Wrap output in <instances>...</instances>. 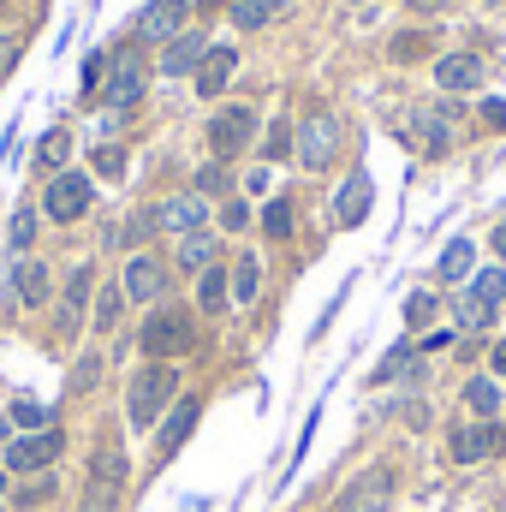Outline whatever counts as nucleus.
<instances>
[{
	"mask_svg": "<svg viewBox=\"0 0 506 512\" xmlns=\"http://www.w3.org/2000/svg\"><path fill=\"white\" fill-rule=\"evenodd\" d=\"M90 203H96V185H90V173H78V167H66V173H54L48 179V197H42V209H48V221H78V215H90Z\"/></svg>",
	"mask_w": 506,
	"mask_h": 512,
	"instance_id": "f03ea898",
	"label": "nucleus"
},
{
	"mask_svg": "<svg viewBox=\"0 0 506 512\" xmlns=\"http://www.w3.org/2000/svg\"><path fill=\"white\" fill-rule=\"evenodd\" d=\"M280 6H292V0H280Z\"/></svg>",
	"mask_w": 506,
	"mask_h": 512,
	"instance_id": "6e6d98bb",
	"label": "nucleus"
},
{
	"mask_svg": "<svg viewBox=\"0 0 506 512\" xmlns=\"http://www.w3.org/2000/svg\"><path fill=\"white\" fill-rule=\"evenodd\" d=\"M405 364H411V340H399V346H393V352L381 358V364H376V376H370V382H376V387L399 382V376H405Z\"/></svg>",
	"mask_w": 506,
	"mask_h": 512,
	"instance_id": "cd10ccee",
	"label": "nucleus"
},
{
	"mask_svg": "<svg viewBox=\"0 0 506 512\" xmlns=\"http://www.w3.org/2000/svg\"><path fill=\"white\" fill-rule=\"evenodd\" d=\"M483 120L489 126H506V102H483Z\"/></svg>",
	"mask_w": 506,
	"mask_h": 512,
	"instance_id": "a18cd8bd",
	"label": "nucleus"
},
{
	"mask_svg": "<svg viewBox=\"0 0 506 512\" xmlns=\"http://www.w3.org/2000/svg\"><path fill=\"white\" fill-rule=\"evenodd\" d=\"M30 239H36V215H30V209H18V215H12V233H6V245H12V251H30Z\"/></svg>",
	"mask_w": 506,
	"mask_h": 512,
	"instance_id": "e433bc0d",
	"label": "nucleus"
},
{
	"mask_svg": "<svg viewBox=\"0 0 506 512\" xmlns=\"http://www.w3.org/2000/svg\"><path fill=\"white\" fill-rule=\"evenodd\" d=\"M471 239H453V245H447V251H441V274H447V280H465V274H471Z\"/></svg>",
	"mask_w": 506,
	"mask_h": 512,
	"instance_id": "c756f323",
	"label": "nucleus"
},
{
	"mask_svg": "<svg viewBox=\"0 0 506 512\" xmlns=\"http://www.w3.org/2000/svg\"><path fill=\"white\" fill-rule=\"evenodd\" d=\"M179 268H191V274L215 268V239H209V233H185V245H179Z\"/></svg>",
	"mask_w": 506,
	"mask_h": 512,
	"instance_id": "a878e982",
	"label": "nucleus"
},
{
	"mask_svg": "<svg viewBox=\"0 0 506 512\" xmlns=\"http://www.w3.org/2000/svg\"><path fill=\"white\" fill-rule=\"evenodd\" d=\"M143 84H149V72H143V60L120 48L114 60H108V84H102V96H108V108H131L137 96H143Z\"/></svg>",
	"mask_w": 506,
	"mask_h": 512,
	"instance_id": "1a4fd4ad",
	"label": "nucleus"
},
{
	"mask_svg": "<svg viewBox=\"0 0 506 512\" xmlns=\"http://www.w3.org/2000/svg\"><path fill=\"white\" fill-rule=\"evenodd\" d=\"M465 405H471L477 417H495V411H501V387L495 382H471L465 387Z\"/></svg>",
	"mask_w": 506,
	"mask_h": 512,
	"instance_id": "7c9ffc66",
	"label": "nucleus"
},
{
	"mask_svg": "<svg viewBox=\"0 0 506 512\" xmlns=\"http://www.w3.org/2000/svg\"><path fill=\"white\" fill-rule=\"evenodd\" d=\"M12 298H18V304H30V310H36V304H48V268H42L36 256L12 268Z\"/></svg>",
	"mask_w": 506,
	"mask_h": 512,
	"instance_id": "aec40b11",
	"label": "nucleus"
},
{
	"mask_svg": "<svg viewBox=\"0 0 506 512\" xmlns=\"http://www.w3.org/2000/svg\"><path fill=\"white\" fill-rule=\"evenodd\" d=\"M209 60V36H197V30H185V36H173L167 48H161V72L167 78H185V72H197Z\"/></svg>",
	"mask_w": 506,
	"mask_h": 512,
	"instance_id": "dca6fc26",
	"label": "nucleus"
},
{
	"mask_svg": "<svg viewBox=\"0 0 506 512\" xmlns=\"http://www.w3.org/2000/svg\"><path fill=\"white\" fill-rule=\"evenodd\" d=\"M506 429H495V423H471V429H453V459L459 465H477V459H489V453H501Z\"/></svg>",
	"mask_w": 506,
	"mask_h": 512,
	"instance_id": "2eb2a0df",
	"label": "nucleus"
},
{
	"mask_svg": "<svg viewBox=\"0 0 506 512\" xmlns=\"http://www.w3.org/2000/svg\"><path fill=\"white\" fill-rule=\"evenodd\" d=\"M209 143H215V155H221V161L245 155V149L256 143V114H251V108H221V114L209 120Z\"/></svg>",
	"mask_w": 506,
	"mask_h": 512,
	"instance_id": "0eeeda50",
	"label": "nucleus"
},
{
	"mask_svg": "<svg viewBox=\"0 0 506 512\" xmlns=\"http://www.w3.org/2000/svg\"><path fill=\"white\" fill-rule=\"evenodd\" d=\"M197 304H203L209 316H221V310L233 304V280H227L221 268H203V274H197Z\"/></svg>",
	"mask_w": 506,
	"mask_h": 512,
	"instance_id": "4be33fe9",
	"label": "nucleus"
},
{
	"mask_svg": "<svg viewBox=\"0 0 506 512\" xmlns=\"http://www.w3.org/2000/svg\"><path fill=\"white\" fill-rule=\"evenodd\" d=\"M66 161H72V137L54 126L42 143H36V167H42V173H66Z\"/></svg>",
	"mask_w": 506,
	"mask_h": 512,
	"instance_id": "b1692460",
	"label": "nucleus"
},
{
	"mask_svg": "<svg viewBox=\"0 0 506 512\" xmlns=\"http://www.w3.org/2000/svg\"><path fill=\"white\" fill-rule=\"evenodd\" d=\"M221 221H227V227H233V233H239V227H245V221H251V209H245V203H227V209H221Z\"/></svg>",
	"mask_w": 506,
	"mask_h": 512,
	"instance_id": "c03bdc74",
	"label": "nucleus"
},
{
	"mask_svg": "<svg viewBox=\"0 0 506 512\" xmlns=\"http://www.w3.org/2000/svg\"><path fill=\"white\" fill-rule=\"evenodd\" d=\"M405 137H411L423 155H447V149H453V114H447V108H411Z\"/></svg>",
	"mask_w": 506,
	"mask_h": 512,
	"instance_id": "9d476101",
	"label": "nucleus"
},
{
	"mask_svg": "<svg viewBox=\"0 0 506 512\" xmlns=\"http://www.w3.org/2000/svg\"><path fill=\"white\" fill-rule=\"evenodd\" d=\"M262 233H268V239H292V203H286V197H274V203L262 209Z\"/></svg>",
	"mask_w": 506,
	"mask_h": 512,
	"instance_id": "c85d7f7f",
	"label": "nucleus"
},
{
	"mask_svg": "<svg viewBox=\"0 0 506 512\" xmlns=\"http://www.w3.org/2000/svg\"><path fill=\"white\" fill-rule=\"evenodd\" d=\"M370 203H376V191H370V173L358 167V173L340 185V197H334V221H340V227H364Z\"/></svg>",
	"mask_w": 506,
	"mask_h": 512,
	"instance_id": "f3484780",
	"label": "nucleus"
},
{
	"mask_svg": "<svg viewBox=\"0 0 506 512\" xmlns=\"http://www.w3.org/2000/svg\"><path fill=\"white\" fill-rule=\"evenodd\" d=\"M197 423H203V399H197V393H185V399H179V405L167 411V423L155 429V447H161V453L173 459V453H179V447L191 441V429H197Z\"/></svg>",
	"mask_w": 506,
	"mask_h": 512,
	"instance_id": "f8f14e48",
	"label": "nucleus"
},
{
	"mask_svg": "<svg viewBox=\"0 0 506 512\" xmlns=\"http://www.w3.org/2000/svg\"><path fill=\"white\" fill-rule=\"evenodd\" d=\"M429 316H435V298H429V292H417V298H405V322H411V328H423Z\"/></svg>",
	"mask_w": 506,
	"mask_h": 512,
	"instance_id": "ea45409f",
	"label": "nucleus"
},
{
	"mask_svg": "<svg viewBox=\"0 0 506 512\" xmlns=\"http://www.w3.org/2000/svg\"><path fill=\"white\" fill-rule=\"evenodd\" d=\"M120 489H126V447H120L114 435H102L96 453H90V495L120 501Z\"/></svg>",
	"mask_w": 506,
	"mask_h": 512,
	"instance_id": "423d86ee",
	"label": "nucleus"
},
{
	"mask_svg": "<svg viewBox=\"0 0 506 512\" xmlns=\"http://www.w3.org/2000/svg\"><path fill=\"white\" fill-rule=\"evenodd\" d=\"M60 453H66V435H60V429H36V435H18V441L6 447V471H18V477H24V471H48Z\"/></svg>",
	"mask_w": 506,
	"mask_h": 512,
	"instance_id": "39448f33",
	"label": "nucleus"
},
{
	"mask_svg": "<svg viewBox=\"0 0 506 512\" xmlns=\"http://www.w3.org/2000/svg\"><path fill=\"white\" fill-rule=\"evenodd\" d=\"M120 304H126V286H108V292L96 298V334H108V328L120 322Z\"/></svg>",
	"mask_w": 506,
	"mask_h": 512,
	"instance_id": "2f4dec72",
	"label": "nucleus"
},
{
	"mask_svg": "<svg viewBox=\"0 0 506 512\" xmlns=\"http://www.w3.org/2000/svg\"><path fill=\"white\" fill-rule=\"evenodd\" d=\"M120 286H126L131 304H155V298L167 292V262H161V256H131Z\"/></svg>",
	"mask_w": 506,
	"mask_h": 512,
	"instance_id": "ddd939ff",
	"label": "nucleus"
},
{
	"mask_svg": "<svg viewBox=\"0 0 506 512\" xmlns=\"http://www.w3.org/2000/svg\"><path fill=\"white\" fill-rule=\"evenodd\" d=\"M352 6H370V0H352Z\"/></svg>",
	"mask_w": 506,
	"mask_h": 512,
	"instance_id": "864d4df0",
	"label": "nucleus"
},
{
	"mask_svg": "<svg viewBox=\"0 0 506 512\" xmlns=\"http://www.w3.org/2000/svg\"><path fill=\"white\" fill-rule=\"evenodd\" d=\"M84 512H120V501H102V495H84Z\"/></svg>",
	"mask_w": 506,
	"mask_h": 512,
	"instance_id": "49530a36",
	"label": "nucleus"
},
{
	"mask_svg": "<svg viewBox=\"0 0 506 512\" xmlns=\"http://www.w3.org/2000/svg\"><path fill=\"white\" fill-rule=\"evenodd\" d=\"M185 12H191V0H149L143 12H137V42H173V36H185Z\"/></svg>",
	"mask_w": 506,
	"mask_h": 512,
	"instance_id": "6e6552de",
	"label": "nucleus"
},
{
	"mask_svg": "<svg viewBox=\"0 0 506 512\" xmlns=\"http://www.w3.org/2000/svg\"><path fill=\"white\" fill-rule=\"evenodd\" d=\"M161 405H173V370H167V364H149V370L131 376V393H126L131 429H155Z\"/></svg>",
	"mask_w": 506,
	"mask_h": 512,
	"instance_id": "f257e3e1",
	"label": "nucleus"
},
{
	"mask_svg": "<svg viewBox=\"0 0 506 512\" xmlns=\"http://www.w3.org/2000/svg\"><path fill=\"white\" fill-rule=\"evenodd\" d=\"M6 435H12V417H0V441H6Z\"/></svg>",
	"mask_w": 506,
	"mask_h": 512,
	"instance_id": "3c124183",
	"label": "nucleus"
},
{
	"mask_svg": "<svg viewBox=\"0 0 506 512\" xmlns=\"http://www.w3.org/2000/svg\"><path fill=\"white\" fill-rule=\"evenodd\" d=\"M256 292H262V262L239 256L233 262V304H256Z\"/></svg>",
	"mask_w": 506,
	"mask_h": 512,
	"instance_id": "393cba45",
	"label": "nucleus"
},
{
	"mask_svg": "<svg viewBox=\"0 0 506 512\" xmlns=\"http://www.w3.org/2000/svg\"><path fill=\"white\" fill-rule=\"evenodd\" d=\"M12 66H18V36H6V30H0V78H6Z\"/></svg>",
	"mask_w": 506,
	"mask_h": 512,
	"instance_id": "37998d69",
	"label": "nucleus"
},
{
	"mask_svg": "<svg viewBox=\"0 0 506 512\" xmlns=\"http://www.w3.org/2000/svg\"><path fill=\"white\" fill-rule=\"evenodd\" d=\"M102 78H108V54H90V60H84V96H96Z\"/></svg>",
	"mask_w": 506,
	"mask_h": 512,
	"instance_id": "58836bf2",
	"label": "nucleus"
},
{
	"mask_svg": "<svg viewBox=\"0 0 506 512\" xmlns=\"http://www.w3.org/2000/svg\"><path fill=\"white\" fill-rule=\"evenodd\" d=\"M393 471H364L346 495H340V512H387L393 507Z\"/></svg>",
	"mask_w": 506,
	"mask_h": 512,
	"instance_id": "9b49d317",
	"label": "nucleus"
},
{
	"mask_svg": "<svg viewBox=\"0 0 506 512\" xmlns=\"http://www.w3.org/2000/svg\"><path fill=\"white\" fill-rule=\"evenodd\" d=\"M90 280H96V274H90V268L78 262V268H72V280H66V304H60V334H72V328L84 322V304H90Z\"/></svg>",
	"mask_w": 506,
	"mask_h": 512,
	"instance_id": "412c9836",
	"label": "nucleus"
},
{
	"mask_svg": "<svg viewBox=\"0 0 506 512\" xmlns=\"http://www.w3.org/2000/svg\"><path fill=\"white\" fill-rule=\"evenodd\" d=\"M0 6H12V0H0Z\"/></svg>",
	"mask_w": 506,
	"mask_h": 512,
	"instance_id": "5fc2aeb1",
	"label": "nucleus"
},
{
	"mask_svg": "<svg viewBox=\"0 0 506 512\" xmlns=\"http://www.w3.org/2000/svg\"><path fill=\"white\" fill-rule=\"evenodd\" d=\"M0 489H6V465H0Z\"/></svg>",
	"mask_w": 506,
	"mask_h": 512,
	"instance_id": "603ef678",
	"label": "nucleus"
},
{
	"mask_svg": "<svg viewBox=\"0 0 506 512\" xmlns=\"http://www.w3.org/2000/svg\"><path fill=\"white\" fill-rule=\"evenodd\" d=\"M149 233H155V209H149V215H131V221H120V233H114V239H120V245H143Z\"/></svg>",
	"mask_w": 506,
	"mask_h": 512,
	"instance_id": "f704fd0d",
	"label": "nucleus"
},
{
	"mask_svg": "<svg viewBox=\"0 0 506 512\" xmlns=\"http://www.w3.org/2000/svg\"><path fill=\"white\" fill-rule=\"evenodd\" d=\"M96 376H102V358H84V364L72 370V387H96Z\"/></svg>",
	"mask_w": 506,
	"mask_h": 512,
	"instance_id": "79ce46f5",
	"label": "nucleus"
},
{
	"mask_svg": "<svg viewBox=\"0 0 506 512\" xmlns=\"http://www.w3.org/2000/svg\"><path fill=\"white\" fill-rule=\"evenodd\" d=\"M471 292H477V298H489V304H501V298H506V274H501V268H483V274L471 280Z\"/></svg>",
	"mask_w": 506,
	"mask_h": 512,
	"instance_id": "c9c22d12",
	"label": "nucleus"
},
{
	"mask_svg": "<svg viewBox=\"0 0 506 512\" xmlns=\"http://www.w3.org/2000/svg\"><path fill=\"white\" fill-rule=\"evenodd\" d=\"M215 191H227V167H221V161H209V167L197 173V197H215Z\"/></svg>",
	"mask_w": 506,
	"mask_h": 512,
	"instance_id": "4c0bfd02",
	"label": "nucleus"
},
{
	"mask_svg": "<svg viewBox=\"0 0 506 512\" xmlns=\"http://www.w3.org/2000/svg\"><path fill=\"white\" fill-rule=\"evenodd\" d=\"M453 316H459V328H465V334H483V328L495 322V304H489V298H477V292H459Z\"/></svg>",
	"mask_w": 506,
	"mask_h": 512,
	"instance_id": "5701e85b",
	"label": "nucleus"
},
{
	"mask_svg": "<svg viewBox=\"0 0 506 512\" xmlns=\"http://www.w3.org/2000/svg\"><path fill=\"white\" fill-rule=\"evenodd\" d=\"M495 370H501V376H506V340H501V346H495Z\"/></svg>",
	"mask_w": 506,
	"mask_h": 512,
	"instance_id": "09e8293b",
	"label": "nucleus"
},
{
	"mask_svg": "<svg viewBox=\"0 0 506 512\" xmlns=\"http://www.w3.org/2000/svg\"><path fill=\"white\" fill-rule=\"evenodd\" d=\"M12 429H24V435H36V429H48V411H42L36 399H12Z\"/></svg>",
	"mask_w": 506,
	"mask_h": 512,
	"instance_id": "473e14b6",
	"label": "nucleus"
},
{
	"mask_svg": "<svg viewBox=\"0 0 506 512\" xmlns=\"http://www.w3.org/2000/svg\"><path fill=\"white\" fill-rule=\"evenodd\" d=\"M191 316L185 310H155L149 322H143V334H137V346L161 364V358H179V352H191Z\"/></svg>",
	"mask_w": 506,
	"mask_h": 512,
	"instance_id": "7ed1b4c3",
	"label": "nucleus"
},
{
	"mask_svg": "<svg viewBox=\"0 0 506 512\" xmlns=\"http://www.w3.org/2000/svg\"><path fill=\"white\" fill-rule=\"evenodd\" d=\"M495 251L506 256V221H501V227H495Z\"/></svg>",
	"mask_w": 506,
	"mask_h": 512,
	"instance_id": "8fccbe9b",
	"label": "nucleus"
},
{
	"mask_svg": "<svg viewBox=\"0 0 506 512\" xmlns=\"http://www.w3.org/2000/svg\"><path fill=\"white\" fill-rule=\"evenodd\" d=\"M233 66H239V54H233V48H209V60L197 66V96H221V90H227V78H233Z\"/></svg>",
	"mask_w": 506,
	"mask_h": 512,
	"instance_id": "6ab92c4d",
	"label": "nucleus"
},
{
	"mask_svg": "<svg viewBox=\"0 0 506 512\" xmlns=\"http://www.w3.org/2000/svg\"><path fill=\"white\" fill-rule=\"evenodd\" d=\"M262 149H268V161H274V155H286V149H292V131H286V126H268V143H262Z\"/></svg>",
	"mask_w": 506,
	"mask_h": 512,
	"instance_id": "a19ab883",
	"label": "nucleus"
},
{
	"mask_svg": "<svg viewBox=\"0 0 506 512\" xmlns=\"http://www.w3.org/2000/svg\"><path fill=\"white\" fill-rule=\"evenodd\" d=\"M203 221H209V203H203L197 191L167 197V203L155 209V227H167V233H203Z\"/></svg>",
	"mask_w": 506,
	"mask_h": 512,
	"instance_id": "4468645a",
	"label": "nucleus"
},
{
	"mask_svg": "<svg viewBox=\"0 0 506 512\" xmlns=\"http://www.w3.org/2000/svg\"><path fill=\"white\" fill-rule=\"evenodd\" d=\"M334 149H340V120H334L328 108H316V114L298 126V143H292V155H298V167L322 173V167L334 161Z\"/></svg>",
	"mask_w": 506,
	"mask_h": 512,
	"instance_id": "20e7f679",
	"label": "nucleus"
},
{
	"mask_svg": "<svg viewBox=\"0 0 506 512\" xmlns=\"http://www.w3.org/2000/svg\"><path fill=\"white\" fill-rule=\"evenodd\" d=\"M435 84H441V90H453V96L483 90V60H477V54H447V60L435 66Z\"/></svg>",
	"mask_w": 506,
	"mask_h": 512,
	"instance_id": "a211bd4d",
	"label": "nucleus"
},
{
	"mask_svg": "<svg viewBox=\"0 0 506 512\" xmlns=\"http://www.w3.org/2000/svg\"><path fill=\"white\" fill-rule=\"evenodd\" d=\"M411 6H417V12H441L447 0H411Z\"/></svg>",
	"mask_w": 506,
	"mask_h": 512,
	"instance_id": "de8ad7c7",
	"label": "nucleus"
},
{
	"mask_svg": "<svg viewBox=\"0 0 506 512\" xmlns=\"http://www.w3.org/2000/svg\"><path fill=\"white\" fill-rule=\"evenodd\" d=\"M90 161H96V173H102V179H120V173H126V149H120V143H96V155H90Z\"/></svg>",
	"mask_w": 506,
	"mask_h": 512,
	"instance_id": "72a5a7b5",
	"label": "nucleus"
},
{
	"mask_svg": "<svg viewBox=\"0 0 506 512\" xmlns=\"http://www.w3.org/2000/svg\"><path fill=\"white\" fill-rule=\"evenodd\" d=\"M0 512H6V507H0Z\"/></svg>",
	"mask_w": 506,
	"mask_h": 512,
	"instance_id": "4d7b16f0",
	"label": "nucleus"
},
{
	"mask_svg": "<svg viewBox=\"0 0 506 512\" xmlns=\"http://www.w3.org/2000/svg\"><path fill=\"white\" fill-rule=\"evenodd\" d=\"M274 12H280V0H233V24L239 30H262Z\"/></svg>",
	"mask_w": 506,
	"mask_h": 512,
	"instance_id": "bb28decb",
	"label": "nucleus"
}]
</instances>
